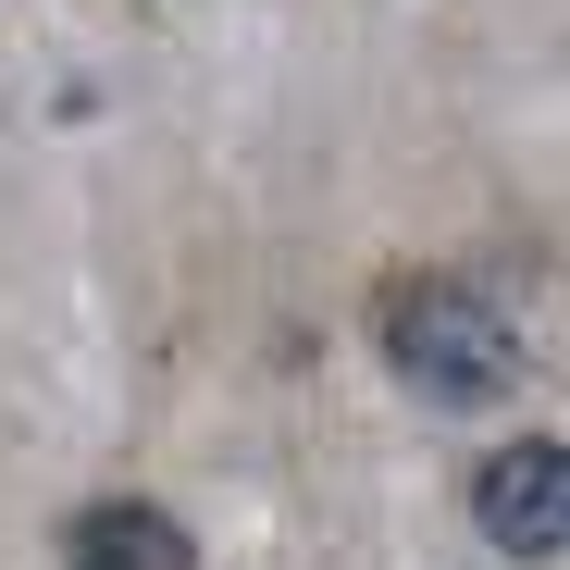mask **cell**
Segmentation results:
<instances>
[{
    "label": "cell",
    "mask_w": 570,
    "mask_h": 570,
    "mask_svg": "<svg viewBox=\"0 0 570 570\" xmlns=\"http://www.w3.org/2000/svg\"><path fill=\"white\" fill-rule=\"evenodd\" d=\"M471 533H484L497 558L546 570L570 546V446L558 434H509L484 471H471Z\"/></svg>",
    "instance_id": "cell-2"
},
{
    "label": "cell",
    "mask_w": 570,
    "mask_h": 570,
    "mask_svg": "<svg viewBox=\"0 0 570 570\" xmlns=\"http://www.w3.org/2000/svg\"><path fill=\"white\" fill-rule=\"evenodd\" d=\"M62 570H199V546H186V521L149 509V497H100V509L62 521Z\"/></svg>",
    "instance_id": "cell-3"
},
{
    "label": "cell",
    "mask_w": 570,
    "mask_h": 570,
    "mask_svg": "<svg viewBox=\"0 0 570 570\" xmlns=\"http://www.w3.org/2000/svg\"><path fill=\"white\" fill-rule=\"evenodd\" d=\"M372 347H385V372L422 410H497V397H521V323L484 298V285H459V273H385Z\"/></svg>",
    "instance_id": "cell-1"
}]
</instances>
